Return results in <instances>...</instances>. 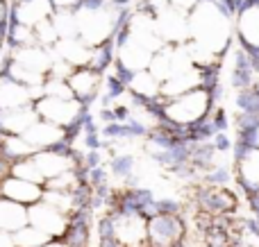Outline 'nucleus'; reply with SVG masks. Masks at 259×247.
<instances>
[{
  "instance_id": "1",
  "label": "nucleus",
  "mask_w": 259,
  "mask_h": 247,
  "mask_svg": "<svg viewBox=\"0 0 259 247\" xmlns=\"http://www.w3.org/2000/svg\"><path fill=\"white\" fill-rule=\"evenodd\" d=\"M189 39L219 57L230 43V23L219 5L211 0H198L189 16Z\"/></svg>"
},
{
  "instance_id": "2",
  "label": "nucleus",
  "mask_w": 259,
  "mask_h": 247,
  "mask_svg": "<svg viewBox=\"0 0 259 247\" xmlns=\"http://www.w3.org/2000/svg\"><path fill=\"white\" fill-rule=\"evenodd\" d=\"M209 100H211V91L207 86L193 89L189 93H182L178 98H173L170 102H166L159 109L161 116L166 118V122H173L178 127H187V125H196L198 120L207 116L209 109Z\"/></svg>"
},
{
  "instance_id": "3",
  "label": "nucleus",
  "mask_w": 259,
  "mask_h": 247,
  "mask_svg": "<svg viewBox=\"0 0 259 247\" xmlns=\"http://www.w3.org/2000/svg\"><path fill=\"white\" fill-rule=\"evenodd\" d=\"M34 111L41 120H48L57 127H68L77 125L84 118L87 107L75 98H55V95H41L34 100Z\"/></svg>"
},
{
  "instance_id": "4",
  "label": "nucleus",
  "mask_w": 259,
  "mask_h": 247,
  "mask_svg": "<svg viewBox=\"0 0 259 247\" xmlns=\"http://www.w3.org/2000/svg\"><path fill=\"white\" fill-rule=\"evenodd\" d=\"M27 225L44 231L50 240L64 238V234H66V229H68V216L59 211L57 207H53V204L41 200V202L27 207Z\"/></svg>"
},
{
  "instance_id": "5",
  "label": "nucleus",
  "mask_w": 259,
  "mask_h": 247,
  "mask_svg": "<svg viewBox=\"0 0 259 247\" xmlns=\"http://www.w3.org/2000/svg\"><path fill=\"white\" fill-rule=\"evenodd\" d=\"M182 231L184 227L175 213H155L148 218V243L152 247H175Z\"/></svg>"
},
{
  "instance_id": "6",
  "label": "nucleus",
  "mask_w": 259,
  "mask_h": 247,
  "mask_svg": "<svg viewBox=\"0 0 259 247\" xmlns=\"http://www.w3.org/2000/svg\"><path fill=\"white\" fill-rule=\"evenodd\" d=\"M103 73L94 71L89 66H80V68H73L71 75L66 77V84L71 89L73 98L80 100L82 104H89L91 100H96V95L100 93L103 89Z\"/></svg>"
},
{
  "instance_id": "7",
  "label": "nucleus",
  "mask_w": 259,
  "mask_h": 247,
  "mask_svg": "<svg viewBox=\"0 0 259 247\" xmlns=\"http://www.w3.org/2000/svg\"><path fill=\"white\" fill-rule=\"evenodd\" d=\"M0 195L12 200V202L23 204V207H32V204L41 202V198H44V186L7 175L0 179Z\"/></svg>"
},
{
  "instance_id": "8",
  "label": "nucleus",
  "mask_w": 259,
  "mask_h": 247,
  "mask_svg": "<svg viewBox=\"0 0 259 247\" xmlns=\"http://www.w3.org/2000/svg\"><path fill=\"white\" fill-rule=\"evenodd\" d=\"M53 14V0H16V3L9 5V16L27 27H34L36 23L48 21Z\"/></svg>"
},
{
  "instance_id": "9",
  "label": "nucleus",
  "mask_w": 259,
  "mask_h": 247,
  "mask_svg": "<svg viewBox=\"0 0 259 247\" xmlns=\"http://www.w3.org/2000/svg\"><path fill=\"white\" fill-rule=\"evenodd\" d=\"M23 139H25V143L30 145L34 152H39V150H50L57 141L66 139V130L53 125V122H48V120L36 118V120L23 132Z\"/></svg>"
},
{
  "instance_id": "10",
  "label": "nucleus",
  "mask_w": 259,
  "mask_h": 247,
  "mask_svg": "<svg viewBox=\"0 0 259 247\" xmlns=\"http://www.w3.org/2000/svg\"><path fill=\"white\" fill-rule=\"evenodd\" d=\"M32 102H34L32 89L14 80H0V111H14V109L27 107Z\"/></svg>"
},
{
  "instance_id": "11",
  "label": "nucleus",
  "mask_w": 259,
  "mask_h": 247,
  "mask_svg": "<svg viewBox=\"0 0 259 247\" xmlns=\"http://www.w3.org/2000/svg\"><path fill=\"white\" fill-rule=\"evenodd\" d=\"M27 225V207L0 195V231L14 234Z\"/></svg>"
},
{
  "instance_id": "12",
  "label": "nucleus",
  "mask_w": 259,
  "mask_h": 247,
  "mask_svg": "<svg viewBox=\"0 0 259 247\" xmlns=\"http://www.w3.org/2000/svg\"><path fill=\"white\" fill-rule=\"evenodd\" d=\"M239 36L252 50H259V5H248L239 16Z\"/></svg>"
},
{
  "instance_id": "13",
  "label": "nucleus",
  "mask_w": 259,
  "mask_h": 247,
  "mask_svg": "<svg viewBox=\"0 0 259 247\" xmlns=\"http://www.w3.org/2000/svg\"><path fill=\"white\" fill-rule=\"evenodd\" d=\"M241 181L250 191H259V148H248L241 157Z\"/></svg>"
},
{
  "instance_id": "14",
  "label": "nucleus",
  "mask_w": 259,
  "mask_h": 247,
  "mask_svg": "<svg viewBox=\"0 0 259 247\" xmlns=\"http://www.w3.org/2000/svg\"><path fill=\"white\" fill-rule=\"evenodd\" d=\"M0 154H3L7 161H18V159H25L30 154H34V150L25 143L23 136L16 134H3V141H0Z\"/></svg>"
},
{
  "instance_id": "15",
  "label": "nucleus",
  "mask_w": 259,
  "mask_h": 247,
  "mask_svg": "<svg viewBox=\"0 0 259 247\" xmlns=\"http://www.w3.org/2000/svg\"><path fill=\"white\" fill-rule=\"evenodd\" d=\"M9 175L12 177H18V179H25V181H32V184H46L44 175L39 172V168H36L34 163V157H25V159H18V161L12 163V168H9Z\"/></svg>"
},
{
  "instance_id": "16",
  "label": "nucleus",
  "mask_w": 259,
  "mask_h": 247,
  "mask_svg": "<svg viewBox=\"0 0 259 247\" xmlns=\"http://www.w3.org/2000/svg\"><path fill=\"white\" fill-rule=\"evenodd\" d=\"M12 238H14V245L16 247H41L44 243H48L50 240L44 231H39L36 227H32V225H25V227H21L18 231H14Z\"/></svg>"
},
{
  "instance_id": "17",
  "label": "nucleus",
  "mask_w": 259,
  "mask_h": 247,
  "mask_svg": "<svg viewBox=\"0 0 259 247\" xmlns=\"http://www.w3.org/2000/svg\"><path fill=\"white\" fill-rule=\"evenodd\" d=\"M0 247H16V245H14L12 234H7V231H0Z\"/></svg>"
},
{
  "instance_id": "18",
  "label": "nucleus",
  "mask_w": 259,
  "mask_h": 247,
  "mask_svg": "<svg viewBox=\"0 0 259 247\" xmlns=\"http://www.w3.org/2000/svg\"><path fill=\"white\" fill-rule=\"evenodd\" d=\"M41 247H71V245H68L64 238H53V240H48V243H44Z\"/></svg>"
},
{
  "instance_id": "19",
  "label": "nucleus",
  "mask_w": 259,
  "mask_h": 247,
  "mask_svg": "<svg viewBox=\"0 0 259 247\" xmlns=\"http://www.w3.org/2000/svg\"><path fill=\"white\" fill-rule=\"evenodd\" d=\"M252 148H259V125L255 127V130H252Z\"/></svg>"
},
{
  "instance_id": "20",
  "label": "nucleus",
  "mask_w": 259,
  "mask_h": 247,
  "mask_svg": "<svg viewBox=\"0 0 259 247\" xmlns=\"http://www.w3.org/2000/svg\"><path fill=\"white\" fill-rule=\"evenodd\" d=\"M7 14H9V5L5 0H0V18H5Z\"/></svg>"
}]
</instances>
